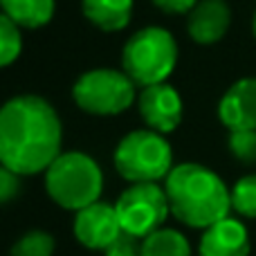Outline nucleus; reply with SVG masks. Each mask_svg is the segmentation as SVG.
<instances>
[{"mask_svg":"<svg viewBox=\"0 0 256 256\" xmlns=\"http://www.w3.org/2000/svg\"><path fill=\"white\" fill-rule=\"evenodd\" d=\"M74 238L88 250H106L122 234V225L117 218L115 204L97 200L90 207L76 212L74 216Z\"/></svg>","mask_w":256,"mask_h":256,"instance_id":"1a4fd4ad","label":"nucleus"},{"mask_svg":"<svg viewBox=\"0 0 256 256\" xmlns=\"http://www.w3.org/2000/svg\"><path fill=\"white\" fill-rule=\"evenodd\" d=\"M135 0H81L86 20L102 32H122L132 18Z\"/></svg>","mask_w":256,"mask_h":256,"instance_id":"ddd939ff","label":"nucleus"},{"mask_svg":"<svg viewBox=\"0 0 256 256\" xmlns=\"http://www.w3.org/2000/svg\"><path fill=\"white\" fill-rule=\"evenodd\" d=\"M112 164L115 171L130 184L164 180L176 166L168 140L150 128L126 132L112 153Z\"/></svg>","mask_w":256,"mask_h":256,"instance_id":"39448f33","label":"nucleus"},{"mask_svg":"<svg viewBox=\"0 0 256 256\" xmlns=\"http://www.w3.org/2000/svg\"><path fill=\"white\" fill-rule=\"evenodd\" d=\"M112 204H115L122 232L140 240L162 230L171 214L166 191L158 182H135L126 186Z\"/></svg>","mask_w":256,"mask_h":256,"instance_id":"0eeeda50","label":"nucleus"},{"mask_svg":"<svg viewBox=\"0 0 256 256\" xmlns=\"http://www.w3.org/2000/svg\"><path fill=\"white\" fill-rule=\"evenodd\" d=\"M232 212H236L243 218H256V173H248L234 182Z\"/></svg>","mask_w":256,"mask_h":256,"instance_id":"a211bd4d","label":"nucleus"},{"mask_svg":"<svg viewBox=\"0 0 256 256\" xmlns=\"http://www.w3.org/2000/svg\"><path fill=\"white\" fill-rule=\"evenodd\" d=\"M61 146V117L48 99L27 92L0 106V164L18 176L45 173Z\"/></svg>","mask_w":256,"mask_h":256,"instance_id":"f257e3e1","label":"nucleus"},{"mask_svg":"<svg viewBox=\"0 0 256 256\" xmlns=\"http://www.w3.org/2000/svg\"><path fill=\"white\" fill-rule=\"evenodd\" d=\"M227 146L238 162L256 164V130H232Z\"/></svg>","mask_w":256,"mask_h":256,"instance_id":"6ab92c4d","label":"nucleus"},{"mask_svg":"<svg viewBox=\"0 0 256 256\" xmlns=\"http://www.w3.org/2000/svg\"><path fill=\"white\" fill-rule=\"evenodd\" d=\"M140 250H142L140 238L122 232V234L104 250V256H140Z\"/></svg>","mask_w":256,"mask_h":256,"instance_id":"412c9836","label":"nucleus"},{"mask_svg":"<svg viewBox=\"0 0 256 256\" xmlns=\"http://www.w3.org/2000/svg\"><path fill=\"white\" fill-rule=\"evenodd\" d=\"M250 250L248 227L230 216L202 230L198 243V256H250Z\"/></svg>","mask_w":256,"mask_h":256,"instance_id":"f8f14e48","label":"nucleus"},{"mask_svg":"<svg viewBox=\"0 0 256 256\" xmlns=\"http://www.w3.org/2000/svg\"><path fill=\"white\" fill-rule=\"evenodd\" d=\"M252 34H254V38H256V12H254V16H252Z\"/></svg>","mask_w":256,"mask_h":256,"instance_id":"5701e85b","label":"nucleus"},{"mask_svg":"<svg viewBox=\"0 0 256 256\" xmlns=\"http://www.w3.org/2000/svg\"><path fill=\"white\" fill-rule=\"evenodd\" d=\"M20 178L16 171L7 168L4 164H0V207L9 204L18 194H20Z\"/></svg>","mask_w":256,"mask_h":256,"instance_id":"aec40b11","label":"nucleus"},{"mask_svg":"<svg viewBox=\"0 0 256 256\" xmlns=\"http://www.w3.org/2000/svg\"><path fill=\"white\" fill-rule=\"evenodd\" d=\"M54 0H0V12L7 14L20 30H40L54 18Z\"/></svg>","mask_w":256,"mask_h":256,"instance_id":"4468645a","label":"nucleus"},{"mask_svg":"<svg viewBox=\"0 0 256 256\" xmlns=\"http://www.w3.org/2000/svg\"><path fill=\"white\" fill-rule=\"evenodd\" d=\"M56 240L45 230H30L12 245L9 256H54Z\"/></svg>","mask_w":256,"mask_h":256,"instance_id":"dca6fc26","label":"nucleus"},{"mask_svg":"<svg viewBox=\"0 0 256 256\" xmlns=\"http://www.w3.org/2000/svg\"><path fill=\"white\" fill-rule=\"evenodd\" d=\"M218 120L227 130H256V76H243L218 102Z\"/></svg>","mask_w":256,"mask_h":256,"instance_id":"9d476101","label":"nucleus"},{"mask_svg":"<svg viewBox=\"0 0 256 256\" xmlns=\"http://www.w3.org/2000/svg\"><path fill=\"white\" fill-rule=\"evenodd\" d=\"M140 256H191V245L182 232L162 227L142 238Z\"/></svg>","mask_w":256,"mask_h":256,"instance_id":"2eb2a0df","label":"nucleus"},{"mask_svg":"<svg viewBox=\"0 0 256 256\" xmlns=\"http://www.w3.org/2000/svg\"><path fill=\"white\" fill-rule=\"evenodd\" d=\"M137 84L124 70L94 68L88 70L72 86V99L86 115L115 117L137 104Z\"/></svg>","mask_w":256,"mask_h":256,"instance_id":"423d86ee","label":"nucleus"},{"mask_svg":"<svg viewBox=\"0 0 256 256\" xmlns=\"http://www.w3.org/2000/svg\"><path fill=\"white\" fill-rule=\"evenodd\" d=\"M164 14H189L200 0H150Z\"/></svg>","mask_w":256,"mask_h":256,"instance_id":"4be33fe9","label":"nucleus"},{"mask_svg":"<svg viewBox=\"0 0 256 256\" xmlns=\"http://www.w3.org/2000/svg\"><path fill=\"white\" fill-rule=\"evenodd\" d=\"M178 66V43L164 27L148 25L130 36L122 50V70L140 88L164 84Z\"/></svg>","mask_w":256,"mask_h":256,"instance_id":"20e7f679","label":"nucleus"},{"mask_svg":"<svg viewBox=\"0 0 256 256\" xmlns=\"http://www.w3.org/2000/svg\"><path fill=\"white\" fill-rule=\"evenodd\" d=\"M22 52V34L20 27L0 12V70L9 68L12 63L18 61Z\"/></svg>","mask_w":256,"mask_h":256,"instance_id":"f3484780","label":"nucleus"},{"mask_svg":"<svg viewBox=\"0 0 256 256\" xmlns=\"http://www.w3.org/2000/svg\"><path fill=\"white\" fill-rule=\"evenodd\" d=\"M135 106L146 128L158 130L162 135H168L182 124L184 104H182L178 88H173L166 81L142 88L140 94H137Z\"/></svg>","mask_w":256,"mask_h":256,"instance_id":"6e6552de","label":"nucleus"},{"mask_svg":"<svg viewBox=\"0 0 256 256\" xmlns=\"http://www.w3.org/2000/svg\"><path fill=\"white\" fill-rule=\"evenodd\" d=\"M45 191L61 209L81 212L102 200L104 171L94 158L81 150H68L48 166Z\"/></svg>","mask_w":256,"mask_h":256,"instance_id":"7ed1b4c3","label":"nucleus"},{"mask_svg":"<svg viewBox=\"0 0 256 256\" xmlns=\"http://www.w3.org/2000/svg\"><path fill=\"white\" fill-rule=\"evenodd\" d=\"M171 214L186 227L207 230L232 212V189L204 164L182 162L164 178Z\"/></svg>","mask_w":256,"mask_h":256,"instance_id":"f03ea898","label":"nucleus"},{"mask_svg":"<svg viewBox=\"0 0 256 256\" xmlns=\"http://www.w3.org/2000/svg\"><path fill=\"white\" fill-rule=\"evenodd\" d=\"M232 25V7L227 0H200L186 14V34L198 45H214L225 38Z\"/></svg>","mask_w":256,"mask_h":256,"instance_id":"9b49d317","label":"nucleus"}]
</instances>
